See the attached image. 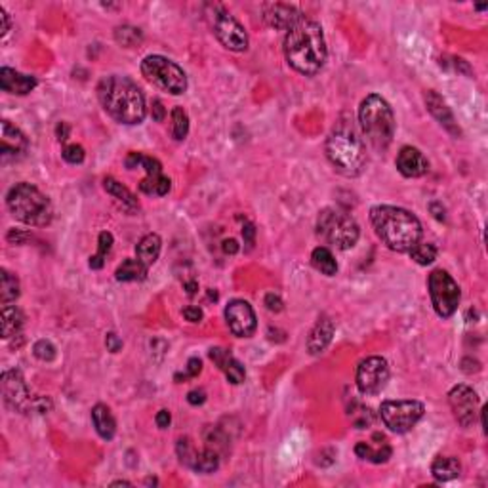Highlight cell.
<instances>
[{"mask_svg":"<svg viewBox=\"0 0 488 488\" xmlns=\"http://www.w3.org/2000/svg\"><path fill=\"white\" fill-rule=\"evenodd\" d=\"M475 8H477V10H481V12H482V10H487L488 6H484V4H482V6H481V4H479V6H475Z\"/></svg>","mask_w":488,"mask_h":488,"instance_id":"cell-57","label":"cell"},{"mask_svg":"<svg viewBox=\"0 0 488 488\" xmlns=\"http://www.w3.org/2000/svg\"><path fill=\"white\" fill-rule=\"evenodd\" d=\"M395 166L405 178H422L429 172V161L425 159V155L410 145H406L399 151Z\"/></svg>","mask_w":488,"mask_h":488,"instance_id":"cell-19","label":"cell"},{"mask_svg":"<svg viewBox=\"0 0 488 488\" xmlns=\"http://www.w3.org/2000/svg\"><path fill=\"white\" fill-rule=\"evenodd\" d=\"M31 238V235L27 231H21V229H12L8 233V240L12 244H25Z\"/></svg>","mask_w":488,"mask_h":488,"instance_id":"cell-50","label":"cell"},{"mask_svg":"<svg viewBox=\"0 0 488 488\" xmlns=\"http://www.w3.org/2000/svg\"><path fill=\"white\" fill-rule=\"evenodd\" d=\"M425 406L420 401L401 399L383 401L380 406V420L393 433H408L423 418Z\"/></svg>","mask_w":488,"mask_h":488,"instance_id":"cell-11","label":"cell"},{"mask_svg":"<svg viewBox=\"0 0 488 488\" xmlns=\"http://www.w3.org/2000/svg\"><path fill=\"white\" fill-rule=\"evenodd\" d=\"M311 263H313V267L317 271H321L327 277H334L338 273V262H336V258L327 246H317L313 254H311Z\"/></svg>","mask_w":488,"mask_h":488,"instance_id":"cell-30","label":"cell"},{"mask_svg":"<svg viewBox=\"0 0 488 488\" xmlns=\"http://www.w3.org/2000/svg\"><path fill=\"white\" fill-rule=\"evenodd\" d=\"M263 21L271 27V29L290 31L296 27L299 21H304V12L299 8L292 6V4H282V2H271V4H263Z\"/></svg>","mask_w":488,"mask_h":488,"instance_id":"cell-17","label":"cell"},{"mask_svg":"<svg viewBox=\"0 0 488 488\" xmlns=\"http://www.w3.org/2000/svg\"><path fill=\"white\" fill-rule=\"evenodd\" d=\"M370 221L381 244L399 254L410 252L423 237L422 221L418 220L416 214L401 206H374L370 210Z\"/></svg>","mask_w":488,"mask_h":488,"instance_id":"cell-2","label":"cell"},{"mask_svg":"<svg viewBox=\"0 0 488 488\" xmlns=\"http://www.w3.org/2000/svg\"><path fill=\"white\" fill-rule=\"evenodd\" d=\"M227 327L237 338H252L256 334V311L244 299H231L226 307Z\"/></svg>","mask_w":488,"mask_h":488,"instance_id":"cell-16","label":"cell"},{"mask_svg":"<svg viewBox=\"0 0 488 488\" xmlns=\"http://www.w3.org/2000/svg\"><path fill=\"white\" fill-rule=\"evenodd\" d=\"M25 317L21 313L19 307L16 305H4L2 307V338L10 339V338H18L21 334V328H23Z\"/></svg>","mask_w":488,"mask_h":488,"instance_id":"cell-29","label":"cell"},{"mask_svg":"<svg viewBox=\"0 0 488 488\" xmlns=\"http://www.w3.org/2000/svg\"><path fill=\"white\" fill-rule=\"evenodd\" d=\"M142 75L147 83L172 95H181L187 90L185 71L164 55H147L142 61Z\"/></svg>","mask_w":488,"mask_h":488,"instance_id":"cell-9","label":"cell"},{"mask_svg":"<svg viewBox=\"0 0 488 488\" xmlns=\"http://www.w3.org/2000/svg\"><path fill=\"white\" fill-rule=\"evenodd\" d=\"M334 330H336L334 322L328 317H321L317 321L315 328L311 330L309 338H307V351L311 355H321L330 346V341L334 338Z\"/></svg>","mask_w":488,"mask_h":488,"instance_id":"cell-24","label":"cell"},{"mask_svg":"<svg viewBox=\"0 0 488 488\" xmlns=\"http://www.w3.org/2000/svg\"><path fill=\"white\" fill-rule=\"evenodd\" d=\"M408 254H410V258L418 263V265H431V263L437 260V248H435V244L422 243V240H420Z\"/></svg>","mask_w":488,"mask_h":488,"instance_id":"cell-37","label":"cell"},{"mask_svg":"<svg viewBox=\"0 0 488 488\" xmlns=\"http://www.w3.org/2000/svg\"><path fill=\"white\" fill-rule=\"evenodd\" d=\"M97 100L105 113L120 124H142L147 115L145 95L134 80L120 75H111L97 84Z\"/></svg>","mask_w":488,"mask_h":488,"instance_id":"cell-3","label":"cell"},{"mask_svg":"<svg viewBox=\"0 0 488 488\" xmlns=\"http://www.w3.org/2000/svg\"><path fill=\"white\" fill-rule=\"evenodd\" d=\"M21 286H19V279L14 273H10L8 269L0 271V302L2 305H8L10 302H16L21 294Z\"/></svg>","mask_w":488,"mask_h":488,"instance_id":"cell-33","label":"cell"},{"mask_svg":"<svg viewBox=\"0 0 488 488\" xmlns=\"http://www.w3.org/2000/svg\"><path fill=\"white\" fill-rule=\"evenodd\" d=\"M285 58L288 65L304 77H315L327 63L328 48L322 27L304 19L285 36Z\"/></svg>","mask_w":488,"mask_h":488,"instance_id":"cell-1","label":"cell"},{"mask_svg":"<svg viewBox=\"0 0 488 488\" xmlns=\"http://www.w3.org/2000/svg\"><path fill=\"white\" fill-rule=\"evenodd\" d=\"M151 117H153V120H157V122H162L164 117H166V109H164L161 100H153V105H151Z\"/></svg>","mask_w":488,"mask_h":488,"instance_id":"cell-48","label":"cell"},{"mask_svg":"<svg viewBox=\"0 0 488 488\" xmlns=\"http://www.w3.org/2000/svg\"><path fill=\"white\" fill-rule=\"evenodd\" d=\"M155 422L159 425V429H166L170 425V422H172V416H170L168 410H159L155 416Z\"/></svg>","mask_w":488,"mask_h":488,"instance_id":"cell-53","label":"cell"},{"mask_svg":"<svg viewBox=\"0 0 488 488\" xmlns=\"http://www.w3.org/2000/svg\"><path fill=\"white\" fill-rule=\"evenodd\" d=\"M185 290H187L189 296H195V294L198 292V285L195 282V280H189V282H185Z\"/></svg>","mask_w":488,"mask_h":488,"instance_id":"cell-55","label":"cell"},{"mask_svg":"<svg viewBox=\"0 0 488 488\" xmlns=\"http://www.w3.org/2000/svg\"><path fill=\"white\" fill-rule=\"evenodd\" d=\"M6 206L18 221L31 227H46L54 218L50 198L33 184H16L6 195Z\"/></svg>","mask_w":488,"mask_h":488,"instance_id":"cell-6","label":"cell"},{"mask_svg":"<svg viewBox=\"0 0 488 488\" xmlns=\"http://www.w3.org/2000/svg\"><path fill=\"white\" fill-rule=\"evenodd\" d=\"M124 164L128 170H136V168L145 170V178L139 181V191H142L143 195L164 197L172 189V179L164 174L162 164L157 161L155 157H147L143 155V153H130V155L126 157Z\"/></svg>","mask_w":488,"mask_h":488,"instance_id":"cell-12","label":"cell"},{"mask_svg":"<svg viewBox=\"0 0 488 488\" xmlns=\"http://www.w3.org/2000/svg\"><path fill=\"white\" fill-rule=\"evenodd\" d=\"M0 142H2L0 155H2L4 162L19 161L29 151V139L10 120H2V137H0Z\"/></svg>","mask_w":488,"mask_h":488,"instance_id":"cell-18","label":"cell"},{"mask_svg":"<svg viewBox=\"0 0 488 488\" xmlns=\"http://www.w3.org/2000/svg\"><path fill=\"white\" fill-rule=\"evenodd\" d=\"M115 41L119 42L120 46L134 48L137 44H142L143 33L137 27H132V25H120V27L115 29Z\"/></svg>","mask_w":488,"mask_h":488,"instance_id":"cell-36","label":"cell"},{"mask_svg":"<svg viewBox=\"0 0 488 488\" xmlns=\"http://www.w3.org/2000/svg\"><path fill=\"white\" fill-rule=\"evenodd\" d=\"M203 372V361L198 357H191L187 361V372L185 374H176V381L181 383V380H189V378H197L198 374Z\"/></svg>","mask_w":488,"mask_h":488,"instance_id":"cell-43","label":"cell"},{"mask_svg":"<svg viewBox=\"0 0 488 488\" xmlns=\"http://www.w3.org/2000/svg\"><path fill=\"white\" fill-rule=\"evenodd\" d=\"M147 273H149L147 265H143L137 258H128L117 267L115 279L119 282H142L147 279Z\"/></svg>","mask_w":488,"mask_h":488,"instance_id":"cell-28","label":"cell"},{"mask_svg":"<svg viewBox=\"0 0 488 488\" xmlns=\"http://www.w3.org/2000/svg\"><path fill=\"white\" fill-rule=\"evenodd\" d=\"M92 423L103 441H113V437L117 435V420L109 406L95 405L92 408Z\"/></svg>","mask_w":488,"mask_h":488,"instance_id":"cell-25","label":"cell"},{"mask_svg":"<svg viewBox=\"0 0 488 488\" xmlns=\"http://www.w3.org/2000/svg\"><path fill=\"white\" fill-rule=\"evenodd\" d=\"M355 454H357L361 460H364V462H370V464H386L387 460L391 458L393 450H391L389 445H383V447H380V448H374L372 445H368V442H357V447H355Z\"/></svg>","mask_w":488,"mask_h":488,"instance_id":"cell-32","label":"cell"},{"mask_svg":"<svg viewBox=\"0 0 488 488\" xmlns=\"http://www.w3.org/2000/svg\"><path fill=\"white\" fill-rule=\"evenodd\" d=\"M2 399L4 405L19 414H46L52 410V403L46 397H33L27 387L23 374L19 370H4L2 372Z\"/></svg>","mask_w":488,"mask_h":488,"instance_id":"cell-8","label":"cell"},{"mask_svg":"<svg viewBox=\"0 0 488 488\" xmlns=\"http://www.w3.org/2000/svg\"><path fill=\"white\" fill-rule=\"evenodd\" d=\"M204 401H206V393H204L203 389H193V391L187 393V403H189V405L201 406L204 405Z\"/></svg>","mask_w":488,"mask_h":488,"instance_id":"cell-51","label":"cell"},{"mask_svg":"<svg viewBox=\"0 0 488 488\" xmlns=\"http://www.w3.org/2000/svg\"><path fill=\"white\" fill-rule=\"evenodd\" d=\"M105 346H107V351H111V353H119L120 349H122V339L117 336L115 332H109L107 336H105Z\"/></svg>","mask_w":488,"mask_h":488,"instance_id":"cell-46","label":"cell"},{"mask_svg":"<svg viewBox=\"0 0 488 488\" xmlns=\"http://www.w3.org/2000/svg\"><path fill=\"white\" fill-rule=\"evenodd\" d=\"M462 473V465L452 456H437L431 464V475L437 482H448L458 479Z\"/></svg>","mask_w":488,"mask_h":488,"instance_id":"cell-27","label":"cell"},{"mask_svg":"<svg viewBox=\"0 0 488 488\" xmlns=\"http://www.w3.org/2000/svg\"><path fill=\"white\" fill-rule=\"evenodd\" d=\"M204 441H206V447L216 450V452L223 456V454L229 452V439L227 435L218 428H206L204 429Z\"/></svg>","mask_w":488,"mask_h":488,"instance_id":"cell-35","label":"cell"},{"mask_svg":"<svg viewBox=\"0 0 488 488\" xmlns=\"http://www.w3.org/2000/svg\"><path fill=\"white\" fill-rule=\"evenodd\" d=\"M36 84H38V80L33 75H23V73L14 71L10 67L0 69V86L8 94L27 95L36 88Z\"/></svg>","mask_w":488,"mask_h":488,"instance_id":"cell-22","label":"cell"},{"mask_svg":"<svg viewBox=\"0 0 488 488\" xmlns=\"http://www.w3.org/2000/svg\"><path fill=\"white\" fill-rule=\"evenodd\" d=\"M184 317L185 321L189 322H201L203 321V309L201 307H195V305H189V307H185L184 309Z\"/></svg>","mask_w":488,"mask_h":488,"instance_id":"cell-47","label":"cell"},{"mask_svg":"<svg viewBox=\"0 0 488 488\" xmlns=\"http://www.w3.org/2000/svg\"><path fill=\"white\" fill-rule=\"evenodd\" d=\"M355 406H357V410H349L353 425L357 429H368L374 423V412L370 410L368 406L359 405V403H355Z\"/></svg>","mask_w":488,"mask_h":488,"instance_id":"cell-39","label":"cell"},{"mask_svg":"<svg viewBox=\"0 0 488 488\" xmlns=\"http://www.w3.org/2000/svg\"><path fill=\"white\" fill-rule=\"evenodd\" d=\"M162 250V238L157 235V233H147L145 237H142V240L136 244V258L143 265L147 267H153L161 256Z\"/></svg>","mask_w":488,"mask_h":488,"instance_id":"cell-26","label":"cell"},{"mask_svg":"<svg viewBox=\"0 0 488 488\" xmlns=\"http://www.w3.org/2000/svg\"><path fill=\"white\" fill-rule=\"evenodd\" d=\"M324 151H327V159L334 170L341 174L344 178L361 176L368 162L363 137L351 120L347 119L336 122L332 132L328 134Z\"/></svg>","mask_w":488,"mask_h":488,"instance_id":"cell-4","label":"cell"},{"mask_svg":"<svg viewBox=\"0 0 488 488\" xmlns=\"http://www.w3.org/2000/svg\"><path fill=\"white\" fill-rule=\"evenodd\" d=\"M212 29H214L216 38L227 50H231V52H246L248 50V33H246V29L240 25L238 19L233 18L231 14L221 6H216Z\"/></svg>","mask_w":488,"mask_h":488,"instance_id":"cell-13","label":"cell"},{"mask_svg":"<svg viewBox=\"0 0 488 488\" xmlns=\"http://www.w3.org/2000/svg\"><path fill=\"white\" fill-rule=\"evenodd\" d=\"M221 248H223V252H226V254H231V256L240 250V246H238V243L235 240V238H226V240H223V244H221Z\"/></svg>","mask_w":488,"mask_h":488,"instance_id":"cell-54","label":"cell"},{"mask_svg":"<svg viewBox=\"0 0 488 488\" xmlns=\"http://www.w3.org/2000/svg\"><path fill=\"white\" fill-rule=\"evenodd\" d=\"M33 353H35L36 359H41L44 363H52L58 355V349L50 341V339H38L35 346H33Z\"/></svg>","mask_w":488,"mask_h":488,"instance_id":"cell-41","label":"cell"},{"mask_svg":"<svg viewBox=\"0 0 488 488\" xmlns=\"http://www.w3.org/2000/svg\"><path fill=\"white\" fill-rule=\"evenodd\" d=\"M448 405L454 414V420L462 425V428H471L477 422V414H479V397H477L475 389L465 383L454 386L448 393Z\"/></svg>","mask_w":488,"mask_h":488,"instance_id":"cell-15","label":"cell"},{"mask_svg":"<svg viewBox=\"0 0 488 488\" xmlns=\"http://www.w3.org/2000/svg\"><path fill=\"white\" fill-rule=\"evenodd\" d=\"M359 124L363 136L376 151H386L395 137L397 122L391 105L381 95L370 94L359 107Z\"/></svg>","mask_w":488,"mask_h":488,"instance_id":"cell-5","label":"cell"},{"mask_svg":"<svg viewBox=\"0 0 488 488\" xmlns=\"http://www.w3.org/2000/svg\"><path fill=\"white\" fill-rule=\"evenodd\" d=\"M176 452H178L179 462L187 465V467H191L193 460H195V456H197V448H195V445L191 442L189 437H181V439L178 441V445H176Z\"/></svg>","mask_w":488,"mask_h":488,"instance_id":"cell-40","label":"cell"},{"mask_svg":"<svg viewBox=\"0 0 488 488\" xmlns=\"http://www.w3.org/2000/svg\"><path fill=\"white\" fill-rule=\"evenodd\" d=\"M243 238H244V244H246L248 248L254 246V238H256V227H254V223H250V221H244Z\"/></svg>","mask_w":488,"mask_h":488,"instance_id":"cell-45","label":"cell"},{"mask_svg":"<svg viewBox=\"0 0 488 488\" xmlns=\"http://www.w3.org/2000/svg\"><path fill=\"white\" fill-rule=\"evenodd\" d=\"M69 136H71V126L67 124V122H58V126H55V137H58V142L65 143L67 139H69Z\"/></svg>","mask_w":488,"mask_h":488,"instance_id":"cell-52","label":"cell"},{"mask_svg":"<svg viewBox=\"0 0 488 488\" xmlns=\"http://www.w3.org/2000/svg\"><path fill=\"white\" fill-rule=\"evenodd\" d=\"M0 21H2V27H0V35L6 36L8 33H10V29H12V18H10V14L6 12V8L0 6Z\"/></svg>","mask_w":488,"mask_h":488,"instance_id":"cell-49","label":"cell"},{"mask_svg":"<svg viewBox=\"0 0 488 488\" xmlns=\"http://www.w3.org/2000/svg\"><path fill=\"white\" fill-rule=\"evenodd\" d=\"M357 389L361 395L372 397V395L381 393V389L387 386L389 381V364L383 357H366L361 361L357 366Z\"/></svg>","mask_w":488,"mask_h":488,"instance_id":"cell-14","label":"cell"},{"mask_svg":"<svg viewBox=\"0 0 488 488\" xmlns=\"http://www.w3.org/2000/svg\"><path fill=\"white\" fill-rule=\"evenodd\" d=\"M317 235L336 250H349L359 243L361 227L355 218L338 208H324L317 218Z\"/></svg>","mask_w":488,"mask_h":488,"instance_id":"cell-7","label":"cell"},{"mask_svg":"<svg viewBox=\"0 0 488 488\" xmlns=\"http://www.w3.org/2000/svg\"><path fill=\"white\" fill-rule=\"evenodd\" d=\"M220 454L212 450V448L204 447L203 450H197V456L191 464V470H195L197 473H204V475H210L214 473L220 467Z\"/></svg>","mask_w":488,"mask_h":488,"instance_id":"cell-31","label":"cell"},{"mask_svg":"<svg viewBox=\"0 0 488 488\" xmlns=\"http://www.w3.org/2000/svg\"><path fill=\"white\" fill-rule=\"evenodd\" d=\"M263 305L267 307L271 313H280L282 311V307H285V304H282V299H280L279 294H275V292H269V294H265V298H263Z\"/></svg>","mask_w":488,"mask_h":488,"instance_id":"cell-44","label":"cell"},{"mask_svg":"<svg viewBox=\"0 0 488 488\" xmlns=\"http://www.w3.org/2000/svg\"><path fill=\"white\" fill-rule=\"evenodd\" d=\"M120 484H124V487H132V482H128V481H113L111 482V487H120Z\"/></svg>","mask_w":488,"mask_h":488,"instance_id":"cell-56","label":"cell"},{"mask_svg":"<svg viewBox=\"0 0 488 488\" xmlns=\"http://www.w3.org/2000/svg\"><path fill=\"white\" fill-rule=\"evenodd\" d=\"M189 134V117L184 107H174L172 111V136L178 142H184Z\"/></svg>","mask_w":488,"mask_h":488,"instance_id":"cell-38","label":"cell"},{"mask_svg":"<svg viewBox=\"0 0 488 488\" xmlns=\"http://www.w3.org/2000/svg\"><path fill=\"white\" fill-rule=\"evenodd\" d=\"M103 189L107 191L109 195L119 203V206L124 210L126 214L134 216L139 212V201L136 198V195L128 187L120 184V181H117V179L109 176V178L103 179Z\"/></svg>","mask_w":488,"mask_h":488,"instance_id":"cell-23","label":"cell"},{"mask_svg":"<svg viewBox=\"0 0 488 488\" xmlns=\"http://www.w3.org/2000/svg\"><path fill=\"white\" fill-rule=\"evenodd\" d=\"M428 288L435 313L441 319L452 317L458 309L460 298H462L458 282L445 269H435V271L429 273Z\"/></svg>","mask_w":488,"mask_h":488,"instance_id":"cell-10","label":"cell"},{"mask_svg":"<svg viewBox=\"0 0 488 488\" xmlns=\"http://www.w3.org/2000/svg\"><path fill=\"white\" fill-rule=\"evenodd\" d=\"M113 243H115V238L111 233L109 231L100 233V237H97V254L90 256V262H88L90 267L102 269L103 265H105V260H107V256L111 254Z\"/></svg>","mask_w":488,"mask_h":488,"instance_id":"cell-34","label":"cell"},{"mask_svg":"<svg viewBox=\"0 0 488 488\" xmlns=\"http://www.w3.org/2000/svg\"><path fill=\"white\" fill-rule=\"evenodd\" d=\"M425 107H428L429 113L433 115V119L437 120L448 134H452L454 137L462 136V130H460L458 122L454 119L452 111H450L447 102H445L435 90H428V92H425Z\"/></svg>","mask_w":488,"mask_h":488,"instance_id":"cell-20","label":"cell"},{"mask_svg":"<svg viewBox=\"0 0 488 488\" xmlns=\"http://www.w3.org/2000/svg\"><path fill=\"white\" fill-rule=\"evenodd\" d=\"M61 157H63L65 162H69V164H83L86 153H84L83 145H78V143H69V145H65L63 151H61Z\"/></svg>","mask_w":488,"mask_h":488,"instance_id":"cell-42","label":"cell"},{"mask_svg":"<svg viewBox=\"0 0 488 488\" xmlns=\"http://www.w3.org/2000/svg\"><path fill=\"white\" fill-rule=\"evenodd\" d=\"M208 355L212 359V363L223 372V376H226L229 383H233V386L243 383L244 378H246V370H244V366L240 364L238 359L233 357L231 353L223 349V347H212Z\"/></svg>","mask_w":488,"mask_h":488,"instance_id":"cell-21","label":"cell"}]
</instances>
